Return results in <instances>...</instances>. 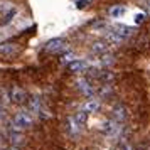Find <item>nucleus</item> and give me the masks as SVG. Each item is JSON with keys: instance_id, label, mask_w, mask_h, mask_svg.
<instances>
[{"instance_id": "1", "label": "nucleus", "mask_w": 150, "mask_h": 150, "mask_svg": "<svg viewBox=\"0 0 150 150\" xmlns=\"http://www.w3.org/2000/svg\"><path fill=\"white\" fill-rule=\"evenodd\" d=\"M0 12H4L2 19H0V25H8L10 22L14 21V17L17 15V8L10 2H2L0 4Z\"/></svg>"}, {"instance_id": "2", "label": "nucleus", "mask_w": 150, "mask_h": 150, "mask_svg": "<svg viewBox=\"0 0 150 150\" xmlns=\"http://www.w3.org/2000/svg\"><path fill=\"white\" fill-rule=\"evenodd\" d=\"M10 123H12L14 128H17V130H25L32 125V116L29 115L27 111H17Z\"/></svg>"}, {"instance_id": "3", "label": "nucleus", "mask_w": 150, "mask_h": 150, "mask_svg": "<svg viewBox=\"0 0 150 150\" xmlns=\"http://www.w3.org/2000/svg\"><path fill=\"white\" fill-rule=\"evenodd\" d=\"M101 132L106 137H116L120 132H122V125H120V122H116V120H113V118H111V120L103 122Z\"/></svg>"}, {"instance_id": "4", "label": "nucleus", "mask_w": 150, "mask_h": 150, "mask_svg": "<svg viewBox=\"0 0 150 150\" xmlns=\"http://www.w3.org/2000/svg\"><path fill=\"white\" fill-rule=\"evenodd\" d=\"M66 47H68V42L64 41V39H61V37H56V39H51V41L46 42V47L44 49L47 52H52V54H59Z\"/></svg>"}, {"instance_id": "5", "label": "nucleus", "mask_w": 150, "mask_h": 150, "mask_svg": "<svg viewBox=\"0 0 150 150\" xmlns=\"http://www.w3.org/2000/svg\"><path fill=\"white\" fill-rule=\"evenodd\" d=\"M8 98H10V101L15 103V105H24V103H25V100H27V95H25V91H24L22 88L14 86V88L10 89V95H8Z\"/></svg>"}, {"instance_id": "6", "label": "nucleus", "mask_w": 150, "mask_h": 150, "mask_svg": "<svg viewBox=\"0 0 150 150\" xmlns=\"http://www.w3.org/2000/svg\"><path fill=\"white\" fill-rule=\"evenodd\" d=\"M111 32H113V34H116L120 39H122V41H125L127 37H130V35H132L133 29L130 27V25H125V24H113Z\"/></svg>"}, {"instance_id": "7", "label": "nucleus", "mask_w": 150, "mask_h": 150, "mask_svg": "<svg viewBox=\"0 0 150 150\" xmlns=\"http://www.w3.org/2000/svg\"><path fill=\"white\" fill-rule=\"evenodd\" d=\"M74 86L81 91L83 95L88 96V98H91V96L95 95V89H93V86H91V84H89V81H86V79H76Z\"/></svg>"}, {"instance_id": "8", "label": "nucleus", "mask_w": 150, "mask_h": 150, "mask_svg": "<svg viewBox=\"0 0 150 150\" xmlns=\"http://www.w3.org/2000/svg\"><path fill=\"white\" fill-rule=\"evenodd\" d=\"M68 68L71 73H83V71L88 69V62L83 61V59H74V61H71L68 64Z\"/></svg>"}, {"instance_id": "9", "label": "nucleus", "mask_w": 150, "mask_h": 150, "mask_svg": "<svg viewBox=\"0 0 150 150\" xmlns=\"http://www.w3.org/2000/svg\"><path fill=\"white\" fill-rule=\"evenodd\" d=\"M66 125H68V132H69V135H78V133H79V130L83 128L81 125L76 122L74 116H69L68 122H66Z\"/></svg>"}, {"instance_id": "10", "label": "nucleus", "mask_w": 150, "mask_h": 150, "mask_svg": "<svg viewBox=\"0 0 150 150\" xmlns=\"http://www.w3.org/2000/svg\"><path fill=\"white\" fill-rule=\"evenodd\" d=\"M125 14H127V7H123V5H113V7H110V10H108V15L113 17V19L123 17Z\"/></svg>"}, {"instance_id": "11", "label": "nucleus", "mask_w": 150, "mask_h": 150, "mask_svg": "<svg viewBox=\"0 0 150 150\" xmlns=\"http://www.w3.org/2000/svg\"><path fill=\"white\" fill-rule=\"evenodd\" d=\"M83 111H86V113H95V111H98L100 110V101H96V100H88V101L83 105Z\"/></svg>"}, {"instance_id": "12", "label": "nucleus", "mask_w": 150, "mask_h": 150, "mask_svg": "<svg viewBox=\"0 0 150 150\" xmlns=\"http://www.w3.org/2000/svg\"><path fill=\"white\" fill-rule=\"evenodd\" d=\"M123 118H125V108H123L122 105H116L115 108H113V120L122 123Z\"/></svg>"}, {"instance_id": "13", "label": "nucleus", "mask_w": 150, "mask_h": 150, "mask_svg": "<svg viewBox=\"0 0 150 150\" xmlns=\"http://www.w3.org/2000/svg\"><path fill=\"white\" fill-rule=\"evenodd\" d=\"M15 44H12V42H2L0 44V52L2 54H12V52H15Z\"/></svg>"}, {"instance_id": "14", "label": "nucleus", "mask_w": 150, "mask_h": 150, "mask_svg": "<svg viewBox=\"0 0 150 150\" xmlns=\"http://www.w3.org/2000/svg\"><path fill=\"white\" fill-rule=\"evenodd\" d=\"M29 110H32L34 113L41 111V100H39L37 96H32V98H29Z\"/></svg>"}, {"instance_id": "15", "label": "nucleus", "mask_w": 150, "mask_h": 150, "mask_svg": "<svg viewBox=\"0 0 150 150\" xmlns=\"http://www.w3.org/2000/svg\"><path fill=\"white\" fill-rule=\"evenodd\" d=\"M76 118V122L79 123V125H84V123H86V120H88V113H86V111H83V110H79V111H76L74 115H73Z\"/></svg>"}, {"instance_id": "16", "label": "nucleus", "mask_w": 150, "mask_h": 150, "mask_svg": "<svg viewBox=\"0 0 150 150\" xmlns=\"http://www.w3.org/2000/svg\"><path fill=\"white\" fill-rule=\"evenodd\" d=\"M93 51L95 52H105L106 51V42H95L93 44Z\"/></svg>"}, {"instance_id": "17", "label": "nucleus", "mask_w": 150, "mask_h": 150, "mask_svg": "<svg viewBox=\"0 0 150 150\" xmlns=\"http://www.w3.org/2000/svg\"><path fill=\"white\" fill-rule=\"evenodd\" d=\"M91 27H93V29H105V27H106V22H105V21H98V22H95Z\"/></svg>"}, {"instance_id": "18", "label": "nucleus", "mask_w": 150, "mask_h": 150, "mask_svg": "<svg viewBox=\"0 0 150 150\" xmlns=\"http://www.w3.org/2000/svg\"><path fill=\"white\" fill-rule=\"evenodd\" d=\"M116 150H132V149H130V145L127 142H120L116 145Z\"/></svg>"}, {"instance_id": "19", "label": "nucleus", "mask_w": 150, "mask_h": 150, "mask_svg": "<svg viewBox=\"0 0 150 150\" xmlns=\"http://www.w3.org/2000/svg\"><path fill=\"white\" fill-rule=\"evenodd\" d=\"M143 17H145L143 14H137V15H135V22H137V24H140V22H143Z\"/></svg>"}, {"instance_id": "20", "label": "nucleus", "mask_w": 150, "mask_h": 150, "mask_svg": "<svg viewBox=\"0 0 150 150\" xmlns=\"http://www.w3.org/2000/svg\"><path fill=\"white\" fill-rule=\"evenodd\" d=\"M84 5H88V0H86V2H84V0H79V2H78V7L79 8H83Z\"/></svg>"}, {"instance_id": "21", "label": "nucleus", "mask_w": 150, "mask_h": 150, "mask_svg": "<svg viewBox=\"0 0 150 150\" xmlns=\"http://www.w3.org/2000/svg\"><path fill=\"white\" fill-rule=\"evenodd\" d=\"M2 116H4V106L0 105V120H2Z\"/></svg>"}, {"instance_id": "22", "label": "nucleus", "mask_w": 150, "mask_h": 150, "mask_svg": "<svg viewBox=\"0 0 150 150\" xmlns=\"http://www.w3.org/2000/svg\"><path fill=\"white\" fill-rule=\"evenodd\" d=\"M149 12H150V0H149Z\"/></svg>"}, {"instance_id": "23", "label": "nucleus", "mask_w": 150, "mask_h": 150, "mask_svg": "<svg viewBox=\"0 0 150 150\" xmlns=\"http://www.w3.org/2000/svg\"><path fill=\"white\" fill-rule=\"evenodd\" d=\"M8 150H19V149H8Z\"/></svg>"}, {"instance_id": "24", "label": "nucleus", "mask_w": 150, "mask_h": 150, "mask_svg": "<svg viewBox=\"0 0 150 150\" xmlns=\"http://www.w3.org/2000/svg\"><path fill=\"white\" fill-rule=\"evenodd\" d=\"M0 143H2V135H0Z\"/></svg>"}, {"instance_id": "25", "label": "nucleus", "mask_w": 150, "mask_h": 150, "mask_svg": "<svg viewBox=\"0 0 150 150\" xmlns=\"http://www.w3.org/2000/svg\"><path fill=\"white\" fill-rule=\"evenodd\" d=\"M138 150H143V149H138Z\"/></svg>"}]
</instances>
